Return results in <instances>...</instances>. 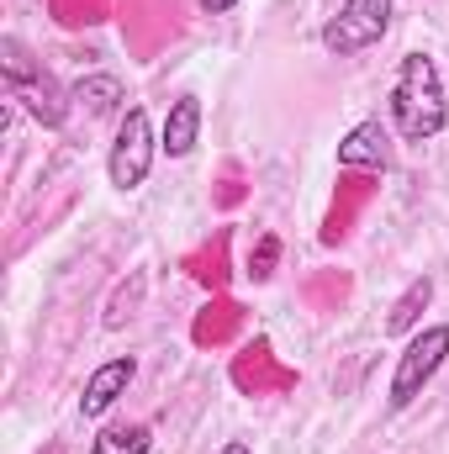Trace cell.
Listing matches in <instances>:
<instances>
[{
  "label": "cell",
  "instance_id": "6da1fadb",
  "mask_svg": "<svg viewBox=\"0 0 449 454\" xmlns=\"http://www.w3.org/2000/svg\"><path fill=\"white\" fill-rule=\"evenodd\" d=\"M391 127L402 143H434L449 127L445 74L429 53H407L391 80Z\"/></svg>",
  "mask_w": 449,
  "mask_h": 454
},
{
  "label": "cell",
  "instance_id": "7a4b0ae2",
  "mask_svg": "<svg viewBox=\"0 0 449 454\" xmlns=\"http://www.w3.org/2000/svg\"><path fill=\"white\" fill-rule=\"evenodd\" d=\"M449 359V328L445 323H434V328H418L407 348L397 354V370H391V386H386V407L391 412H407L418 396H423V386L445 370Z\"/></svg>",
  "mask_w": 449,
  "mask_h": 454
},
{
  "label": "cell",
  "instance_id": "3957f363",
  "mask_svg": "<svg viewBox=\"0 0 449 454\" xmlns=\"http://www.w3.org/2000/svg\"><path fill=\"white\" fill-rule=\"evenodd\" d=\"M386 32H391V0H343L323 21V48L334 59H354V53L375 48Z\"/></svg>",
  "mask_w": 449,
  "mask_h": 454
},
{
  "label": "cell",
  "instance_id": "277c9868",
  "mask_svg": "<svg viewBox=\"0 0 449 454\" xmlns=\"http://www.w3.org/2000/svg\"><path fill=\"white\" fill-rule=\"evenodd\" d=\"M154 159H159V137H154L148 112H143V106L122 112L116 143H112V153H106V175H112V185H116V191H138V185L148 180Z\"/></svg>",
  "mask_w": 449,
  "mask_h": 454
},
{
  "label": "cell",
  "instance_id": "5b68a950",
  "mask_svg": "<svg viewBox=\"0 0 449 454\" xmlns=\"http://www.w3.org/2000/svg\"><path fill=\"white\" fill-rule=\"evenodd\" d=\"M0 64H5V85H11V96L27 101V112L37 116L43 127H59V121H64V96H59V85H53L37 64H27V48H21L16 37L0 43Z\"/></svg>",
  "mask_w": 449,
  "mask_h": 454
},
{
  "label": "cell",
  "instance_id": "8992f818",
  "mask_svg": "<svg viewBox=\"0 0 449 454\" xmlns=\"http://www.w3.org/2000/svg\"><path fill=\"white\" fill-rule=\"evenodd\" d=\"M132 375H138V359H132V354H116L101 370H91V380H85V391H80V418H106L116 402L127 396Z\"/></svg>",
  "mask_w": 449,
  "mask_h": 454
},
{
  "label": "cell",
  "instance_id": "52a82bcc",
  "mask_svg": "<svg viewBox=\"0 0 449 454\" xmlns=\"http://www.w3.org/2000/svg\"><path fill=\"white\" fill-rule=\"evenodd\" d=\"M386 164H391V132L381 127V116L354 121L338 143V169H386Z\"/></svg>",
  "mask_w": 449,
  "mask_h": 454
},
{
  "label": "cell",
  "instance_id": "ba28073f",
  "mask_svg": "<svg viewBox=\"0 0 449 454\" xmlns=\"http://www.w3.org/2000/svg\"><path fill=\"white\" fill-rule=\"evenodd\" d=\"M201 96H180L169 116H164V132H159V153H169V159H191L196 153V143H201Z\"/></svg>",
  "mask_w": 449,
  "mask_h": 454
},
{
  "label": "cell",
  "instance_id": "9c48e42d",
  "mask_svg": "<svg viewBox=\"0 0 449 454\" xmlns=\"http://www.w3.org/2000/svg\"><path fill=\"white\" fill-rule=\"evenodd\" d=\"M122 80L116 74H85L75 90H69V106L75 112H85V121H101V116H112V112H122Z\"/></svg>",
  "mask_w": 449,
  "mask_h": 454
},
{
  "label": "cell",
  "instance_id": "30bf717a",
  "mask_svg": "<svg viewBox=\"0 0 449 454\" xmlns=\"http://www.w3.org/2000/svg\"><path fill=\"white\" fill-rule=\"evenodd\" d=\"M148 450H154L148 423H116V428H101L91 439V454H148Z\"/></svg>",
  "mask_w": 449,
  "mask_h": 454
},
{
  "label": "cell",
  "instance_id": "8fae6325",
  "mask_svg": "<svg viewBox=\"0 0 449 454\" xmlns=\"http://www.w3.org/2000/svg\"><path fill=\"white\" fill-rule=\"evenodd\" d=\"M429 301H434V280H429V275H418V280L407 286V296L391 307V317H386V333H407V328L423 317V307H429Z\"/></svg>",
  "mask_w": 449,
  "mask_h": 454
},
{
  "label": "cell",
  "instance_id": "7c38bea8",
  "mask_svg": "<svg viewBox=\"0 0 449 454\" xmlns=\"http://www.w3.org/2000/svg\"><path fill=\"white\" fill-rule=\"evenodd\" d=\"M238 5H243V0H201L207 16H227V11H238Z\"/></svg>",
  "mask_w": 449,
  "mask_h": 454
},
{
  "label": "cell",
  "instance_id": "4fadbf2b",
  "mask_svg": "<svg viewBox=\"0 0 449 454\" xmlns=\"http://www.w3.org/2000/svg\"><path fill=\"white\" fill-rule=\"evenodd\" d=\"M217 454H254V450H248L243 439H232V444H223V450H217Z\"/></svg>",
  "mask_w": 449,
  "mask_h": 454
}]
</instances>
